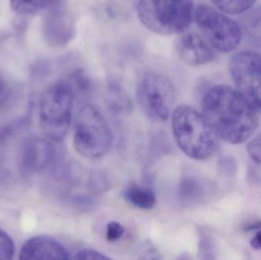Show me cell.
<instances>
[{
  "label": "cell",
  "mask_w": 261,
  "mask_h": 260,
  "mask_svg": "<svg viewBox=\"0 0 261 260\" xmlns=\"http://www.w3.org/2000/svg\"><path fill=\"white\" fill-rule=\"evenodd\" d=\"M64 4V2L56 1L52 7L47 9L43 21V37L45 42L51 47H64L75 36L74 18Z\"/></svg>",
  "instance_id": "9c48e42d"
},
{
  "label": "cell",
  "mask_w": 261,
  "mask_h": 260,
  "mask_svg": "<svg viewBox=\"0 0 261 260\" xmlns=\"http://www.w3.org/2000/svg\"><path fill=\"white\" fill-rule=\"evenodd\" d=\"M255 1H214L215 7L224 13L230 15H239L249 11L255 4Z\"/></svg>",
  "instance_id": "ac0fdd59"
},
{
  "label": "cell",
  "mask_w": 261,
  "mask_h": 260,
  "mask_svg": "<svg viewBox=\"0 0 261 260\" xmlns=\"http://www.w3.org/2000/svg\"><path fill=\"white\" fill-rule=\"evenodd\" d=\"M240 27L248 44L261 50V6L251 8L242 17Z\"/></svg>",
  "instance_id": "5bb4252c"
},
{
  "label": "cell",
  "mask_w": 261,
  "mask_h": 260,
  "mask_svg": "<svg viewBox=\"0 0 261 260\" xmlns=\"http://www.w3.org/2000/svg\"><path fill=\"white\" fill-rule=\"evenodd\" d=\"M75 91L66 81L49 85L39 102L41 130L49 140L60 142L68 132L74 107Z\"/></svg>",
  "instance_id": "3957f363"
},
{
  "label": "cell",
  "mask_w": 261,
  "mask_h": 260,
  "mask_svg": "<svg viewBox=\"0 0 261 260\" xmlns=\"http://www.w3.org/2000/svg\"><path fill=\"white\" fill-rule=\"evenodd\" d=\"M73 143L80 155L91 160L102 158L111 149V129L96 107L86 105L78 113Z\"/></svg>",
  "instance_id": "5b68a950"
},
{
  "label": "cell",
  "mask_w": 261,
  "mask_h": 260,
  "mask_svg": "<svg viewBox=\"0 0 261 260\" xmlns=\"http://www.w3.org/2000/svg\"><path fill=\"white\" fill-rule=\"evenodd\" d=\"M75 260H113L102 253L93 250H81L76 255Z\"/></svg>",
  "instance_id": "d4e9b609"
},
{
  "label": "cell",
  "mask_w": 261,
  "mask_h": 260,
  "mask_svg": "<svg viewBox=\"0 0 261 260\" xmlns=\"http://www.w3.org/2000/svg\"><path fill=\"white\" fill-rule=\"evenodd\" d=\"M15 245L12 238L0 229V260H12Z\"/></svg>",
  "instance_id": "d6986e66"
},
{
  "label": "cell",
  "mask_w": 261,
  "mask_h": 260,
  "mask_svg": "<svg viewBox=\"0 0 261 260\" xmlns=\"http://www.w3.org/2000/svg\"><path fill=\"white\" fill-rule=\"evenodd\" d=\"M172 131L179 149L196 160L211 157L218 148L219 137L201 113L193 107L179 105L171 114Z\"/></svg>",
  "instance_id": "7a4b0ae2"
},
{
  "label": "cell",
  "mask_w": 261,
  "mask_h": 260,
  "mask_svg": "<svg viewBox=\"0 0 261 260\" xmlns=\"http://www.w3.org/2000/svg\"><path fill=\"white\" fill-rule=\"evenodd\" d=\"M137 98L143 112L149 119L154 122H166L175 108L176 87L166 75L147 72L140 79Z\"/></svg>",
  "instance_id": "52a82bcc"
},
{
  "label": "cell",
  "mask_w": 261,
  "mask_h": 260,
  "mask_svg": "<svg viewBox=\"0 0 261 260\" xmlns=\"http://www.w3.org/2000/svg\"><path fill=\"white\" fill-rule=\"evenodd\" d=\"M125 233V228L120 223L111 221L107 224V239L110 242H114L122 238Z\"/></svg>",
  "instance_id": "7402d4cb"
},
{
  "label": "cell",
  "mask_w": 261,
  "mask_h": 260,
  "mask_svg": "<svg viewBox=\"0 0 261 260\" xmlns=\"http://www.w3.org/2000/svg\"><path fill=\"white\" fill-rule=\"evenodd\" d=\"M201 114L219 138L231 145L246 141L258 126L257 111L237 90L224 84L205 93Z\"/></svg>",
  "instance_id": "6da1fadb"
},
{
  "label": "cell",
  "mask_w": 261,
  "mask_h": 260,
  "mask_svg": "<svg viewBox=\"0 0 261 260\" xmlns=\"http://www.w3.org/2000/svg\"><path fill=\"white\" fill-rule=\"evenodd\" d=\"M261 228V221H257V222L252 223V224H249L245 227V230H256V229Z\"/></svg>",
  "instance_id": "4316f807"
},
{
  "label": "cell",
  "mask_w": 261,
  "mask_h": 260,
  "mask_svg": "<svg viewBox=\"0 0 261 260\" xmlns=\"http://www.w3.org/2000/svg\"><path fill=\"white\" fill-rule=\"evenodd\" d=\"M71 79L76 88L80 90H87L91 85L90 79L82 70H77L71 74Z\"/></svg>",
  "instance_id": "603a6c76"
},
{
  "label": "cell",
  "mask_w": 261,
  "mask_h": 260,
  "mask_svg": "<svg viewBox=\"0 0 261 260\" xmlns=\"http://www.w3.org/2000/svg\"><path fill=\"white\" fill-rule=\"evenodd\" d=\"M200 183L196 179L185 178L181 180L178 189V198L181 204L190 206L199 199L202 194Z\"/></svg>",
  "instance_id": "2e32d148"
},
{
  "label": "cell",
  "mask_w": 261,
  "mask_h": 260,
  "mask_svg": "<svg viewBox=\"0 0 261 260\" xmlns=\"http://www.w3.org/2000/svg\"><path fill=\"white\" fill-rule=\"evenodd\" d=\"M190 1H139L137 15L144 27L161 35H179L187 32L194 16Z\"/></svg>",
  "instance_id": "277c9868"
},
{
  "label": "cell",
  "mask_w": 261,
  "mask_h": 260,
  "mask_svg": "<svg viewBox=\"0 0 261 260\" xmlns=\"http://www.w3.org/2000/svg\"><path fill=\"white\" fill-rule=\"evenodd\" d=\"M106 103L109 111L115 115L129 114L133 108L129 96L117 79H112L109 82Z\"/></svg>",
  "instance_id": "4fadbf2b"
},
{
  "label": "cell",
  "mask_w": 261,
  "mask_h": 260,
  "mask_svg": "<svg viewBox=\"0 0 261 260\" xmlns=\"http://www.w3.org/2000/svg\"><path fill=\"white\" fill-rule=\"evenodd\" d=\"M56 1H12L11 8L14 12L23 15H35L41 11L47 10Z\"/></svg>",
  "instance_id": "e0dca14e"
},
{
  "label": "cell",
  "mask_w": 261,
  "mask_h": 260,
  "mask_svg": "<svg viewBox=\"0 0 261 260\" xmlns=\"http://www.w3.org/2000/svg\"><path fill=\"white\" fill-rule=\"evenodd\" d=\"M174 47L179 59L187 65H205L216 59L213 47L196 32H186L178 35Z\"/></svg>",
  "instance_id": "30bf717a"
},
{
  "label": "cell",
  "mask_w": 261,
  "mask_h": 260,
  "mask_svg": "<svg viewBox=\"0 0 261 260\" xmlns=\"http://www.w3.org/2000/svg\"><path fill=\"white\" fill-rule=\"evenodd\" d=\"M251 246L254 250L261 249V232H257V235L251 240Z\"/></svg>",
  "instance_id": "484cf974"
},
{
  "label": "cell",
  "mask_w": 261,
  "mask_h": 260,
  "mask_svg": "<svg viewBox=\"0 0 261 260\" xmlns=\"http://www.w3.org/2000/svg\"><path fill=\"white\" fill-rule=\"evenodd\" d=\"M12 96V90L7 79L0 74V111L4 109L9 102Z\"/></svg>",
  "instance_id": "ffe728a7"
},
{
  "label": "cell",
  "mask_w": 261,
  "mask_h": 260,
  "mask_svg": "<svg viewBox=\"0 0 261 260\" xmlns=\"http://www.w3.org/2000/svg\"><path fill=\"white\" fill-rule=\"evenodd\" d=\"M139 260H164L158 249L150 244L146 243L141 252Z\"/></svg>",
  "instance_id": "cb8c5ba5"
},
{
  "label": "cell",
  "mask_w": 261,
  "mask_h": 260,
  "mask_svg": "<svg viewBox=\"0 0 261 260\" xmlns=\"http://www.w3.org/2000/svg\"><path fill=\"white\" fill-rule=\"evenodd\" d=\"M122 196L129 204L142 210L153 209L156 203V195L152 189L136 184L125 188Z\"/></svg>",
  "instance_id": "9a60e30c"
},
{
  "label": "cell",
  "mask_w": 261,
  "mask_h": 260,
  "mask_svg": "<svg viewBox=\"0 0 261 260\" xmlns=\"http://www.w3.org/2000/svg\"><path fill=\"white\" fill-rule=\"evenodd\" d=\"M247 150L250 157L255 163H261V133L248 143Z\"/></svg>",
  "instance_id": "44dd1931"
},
{
  "label": "cell",
  "mask_w": 261,
  "mask_h": 260,
  "mask_svg": "<svg viewBox=\"0 0 261 260\" xmlns=\"http://www.w3.org/2000/svg\"><path fill=\"white\" fill-rule=\"evenodd\" d=\"M193 17L202 38L215 51L229 53L239 47L243 37L240 25L216 7L201 3Z\"/></svg>",
  "instance_id": "8992f818"
},
{
  "label": "cell",
  "mask_w": 261,
  "mask_h": 260,
  "mask_svg": "<svg viewBox=\"0 0 261 260\" xmlns=\"http://www.w3.org/2000/svg\"><path fill=\"white\" fill-rule=\"evenodd\" d=\"M55 157V149L50 140L31 137L23 141L21 158L23 166L30 170H38L48 166Z\"/></svg>",
  "instance_id": "7c38bea8"
},
{
  "label": "cell",
  "mask_w": 261,
  "mask_h": 260,
  "mask_svg": "<svg viewBox=\"0 0 261 260\" xmlns=\"http://www.w3.org/2000/svg\"><path fill=\"white\" fill-rule=\"evenodd\" d=\"M19 260H69L64 246L54 238L37 236L23 244Z\"/></svg>",
  "instance_id": "8fae6325"
},
{
  "label": "cell",
  "mask_w": 261,
  "mask_h": 260,
  "mask_svg": "<svg viewBox=\"0 0 261 260\" xmlns=\"http://www.w3.org/2000/svg\"><path fill=\"white\" fill-rule=\"evenodd\" d=\"M229 70L237 91L261 112L260 53L253 50L237 52L230 59Z\"/></svg>",
  "instance_id": "ba28073f"
}]
</instances>
